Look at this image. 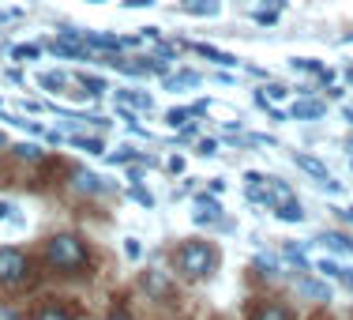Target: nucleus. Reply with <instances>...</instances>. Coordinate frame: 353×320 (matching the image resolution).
<instances>
[{"label": "nucleus", "mask_w": 353, "mask_h": 320, "mask_svg": "<svg viewBox=\"0 0 353 320\" xmlns=\"http://www.w3.org/2000/svg\"><path fill=\"white\" fill-rule=\"evenodd\" d=\"M27 272H30V260L19 249H0V283L15 286V283L27 279Z\"/></svg>", "instance_id": "nucleus-3"}, {"label": "nucleus", "mask_w": 353, "mask_h": 320, "mask_svg": "<svg viewBox=\"0 0 353 320\" xmlns=\"http://www.w3.org/2000/svg\"><path fill=\"white\" fill-rule=\"evenodd\" d=\"M339 279H342V286H346V290H353V272H350V267H342Z\"/></svg>", "instance_id": "nucleus-32"}, {"label": "nucleus", "mask_w": 353, "mask_h": 320, "mask_svg": "<svg viewBox=\"0 0 353 320\" xmlns=\"http://www.w3.org/2000/svg\"><path fill=\"white\" fill-rule=\"evenodd\" d=\"M38 83L46 91H61V87H68V75H64V72H41Z\"/></svg>", "instance_id": "nucleus-14"}, {"label": "nucleus", "mask_w": 353, "mask_h": 320, "mask_svg": "<svg viewBox=\"0 0 353 320\" xmlns=\"http://www.w3.org/2000/svg\"><path fill=\"white\" fill-rule=\"evenodd\" d=\"M68 143H72V147H79V151H87V155H102V151H105V143L102 140H98V136H68Z\"/></svg>", "instance_id": "nucleus-10"}, {"label": "nucleus", "mask_w": 353, "mask_h": 320, "mask_svg": "<svg viewBox=\"0 0 353 320\" xmlns=\"http://www.w3.org/2000/svg\"><path fill=\"white\" fill-rule=\"evenodd\" d=\"M0 109H4V106H0Z\"/></svg>", "instance_id": "nucleus-42"}, {"label": "nucleus", "mask_w": 353, "mask_h": 320, "mask_svg": "<svg viewBox=\"0 0 353 320\" xmlns=\"http://www.w3.org/2000/svg\"><path fill=\"white\" fill-rule=\"evenodd\" d=\"M256 320H293V313H290L285 305H263Z\"/></svg>", "instance_id": "nucleus-17"}, {"label": "nucleus", "mask_w": 353, "mask_h": 320, "mask_svg": "<svg viewBox=\"0 0 353 320\" xmlns=\"http://www.w3.org/2000/svg\"><path fill=\"white\" fill-rule=\"evenodd\" d=\"M83 87H87V95H102V91H105V83L98 79V75H83Z\"/></svg>", "instance_id": "nucleus-24"}, {"label": "nucleus", "mask_w": 353, "mask_h": 320, "mask_svg": "<svg viewBox=\"0 0 353 320\" xmlns=\"http://www.w3.org/2000/svg\"><path fill=\"white\" fill-rule=\"evenodd\" d=\"M327 113V102H312V98H305V102H293L290 117L293 121H316V117Z\"/></svg>", "instance_id": "nucleus-4"}, {"label": "nucleus", "mask_w": 353, "mask_h": 320, "mask_svg": "<svg viewBox=\"0 0 353 320\" xmlns=\"http://www.w3.org/2000/svg\"><path fill=\"white\" fill-rule=\"evenodd\" d=\"M132 158H139V155H136V151H132V147H121V151H117V155H109V162L117 166V162H132Z\"/></svg>", "instance_id": "nucleus-26"}, {"label": "nucleus", "mask_w": 353, "mask_h": 320, "mask_svg": "<svg viewBox=\"0 0 353 320\" xmlns=\"http://www.w3.org/2000/svg\"><path fill=\"white\" fill-rule=\"evenodd\" d=\"M38 53H41L38 46H15V49H12V57H15V61H34Z\"/></svg>", "instance_id": "nucleus-22"}, {"label": "nucleus", "mask_w": 353, "mask_h": 320, "mask_svg": "<svg viewBox=\"0 0 353 320\" xmlns=\"http://www.w3.org/2000/svg\"><path fill=\"white\" fill-rule=\"evenodd\" d=\"M199 53L207 57V61H218V64H225V68H230V64H237V57H230V53H222V49H211V46H196Z\"/></svg>", "instance_id": "nucleus-18"}, {"label": "nucleus", "mask_w": 353, "mask_h": 320, "mask_svg": "<svg viewBox=\"0 0 353 320\" xmlns=\"http://www.w3.org/2000/svg\"><path fill=\"white\" fill-rule=\"evenodd\" d=\"M165 166H170L173 173H181V170H184V158H181V155H173V158H170V162H165Z\"/></svg>", "instance_id": "nucleus-31"}, {"label": "nucleus", "mask_w": 353, "mask_h": 320, "mask_svg": "<svg viewBox=\"0 0 353 320\" xmlns=\"http://www.w3.org/2000/svg\"><path fill=\"white\" fill-rule=\"evenodd\" d=\"M199 79H203L199 72H181V75H170L165 87H170V91H176V87H199Z\"/></svg>", "instance_id": "nucleus-12"}, {"label": "nucleus", "mask_w": 353, "mask_h": 320, "mask_svg": "<svg viewBox=\"0 0 353 320\" xmlns=\"http://www.w3.org/2000/svg\"><path fill=\"white\" fill-rule=\"evenodd\" d=\"M346 75H350V83H353V68H350V72H346Z\"/></svg>", "instance_id": "nucleus-39"}, {"label": "nucleus", "mask_w": 353, "mask_h": 320, "mask_svg": "<svg viewBox=\"0 0 353 320\" xmlns=\"http://www.w3.org/2000/svg\"><path fill=\"white\" fill-rule=\"evenodd\" d=\"M263 91H267V98H274V102H279V98H285V95H290V91H285L282 83H271V87H263Z\"/></svg>", "instance_id": "nucleus-29"}, {"label": "nucleus", "mask_w": 353, "mask_h": 320, "mask_svg": "<svg viewBox=\"0 0 353 320\" xmlns=\"http://www.w3.org/2000/svg\"><path fill=\"white\" fill-rule=\"evenodd\" d=\"M312 267H316L319 275H323V279H339V275H342V264H339V260H327V256H323V260H316Z\"/></svg>", "instance_id": "nucleus-16"}, {"label": "nucleus", "mask_w": 353, "mask_h": 320, "mask_svg": "<svg viewBox=\"0 0 353 320\" xmlns=\"http://www.w3.org/2000/svg\"><path fill=\"white\" fill-rule=\"evenodd\" d=\"M196 207H199V215H196L199 226H203V223H214V218L222 215V204H218L214 196H207V192H199V196H196Z\"/></svg>", "instance_id": "nucleus-5"}, {"label": "nucleus", "mask_w": 353, "mask_h": 320, "mask_svg": "<svg viewBox=\"0 0 353 320\" xmlns=\"http://www.w3.org/2000/svg\"><path fill=\"white\" fill-rule=\"evenodd\" d=\"M132 200L143 204V207H154V196H150V192H143V189H132Z\"/></svg>", "instance_id": "nucleus-27"}, {"label": "nucleus", "mask_w": 353, "mask_h": 320, "mask_svg": "<svg viewBox=\"0 0 353 320\" xmlns=\"http://www.w3.org/2000/svg\"><path fill=\"white\" fill-rule=\"evenodd\" d=\"M350 252H353V241H350Z\"/></svg>", "instance_id": "nucleus-40"}, {"label": "nucleus", "mask_w": 353, "mask_h": 320, "mask_svg": "<svg viewBox=\"0 0 353 320\" xmlns=\"http://www.w3.org/2000/svg\"><path fill=\"white\" fill-rule=\"evenodd\" d=\"M8 218H15V204L12 200H0V223H8Z\"/></svg>", "instance_id": "nucleus-28"}, {"label": "nucleus", "mask_w": 353, "mask_h": 320, "mask_svg": "<svg viewBox=\"0 0 353 320\" xmlns=\"http://www.w3.org/2000/svg\"><path fill=\"white\" fill-rule=\"evenodd\" d=\"M290 64H293V68H297V72H316V75L323 72V64H319L316 57H293Z\"/></svg>", "instance_id": "nucleus-19"}, {"label": "nucleus", "mask_w": 353, "mask_h": 320, "mask_svg": "<svg viewBox=\"0 0 353 320\" xmlns=\"http://www.w3.org/2000/svg\"><path fill=\"white\" fill-rule=\"evenodd\" d=\"M297 294L301 298H312V301H331V286L316 283V279H297Z\"/></svg>", "instance_id": "nucleus-6"}, {"label": "nucleus", "mask_w": 353, "mask_h": 320, "mask_svg": "<svg viewBox=\"0 0 353 320\" xmlns=\"http://www.w3.org/2000/svg\"><path fill=\"white\" fill-rule=\"evenodd\" d=\"M274 215H279L282 223H305V211H301V204H297V200H290V204L274 207Z\"/></svg>", "instance_id": "nucleus-11"}, {"label": "nucleus", "mask_w": 353, "mask_h": 320, "mask_svg": "<svg viewBox=\"0 0 353 320\" xmlns=\"http://www.w3.org/2000/svg\"><path fill=\"white\" fill-rule=\"evenodd\" d=\"M342 117H346V121L353 124V109H350V106H346V109H342Z\"/></svg>", "instance_id": "nucleus-36"}, {"label": "nucleus", "mask_w": 353, "mask_h": 320, "mask_svg": "<svg viewBox=\"0 0 353 320\" xmlns=\"http://www.w3.org/2000/svg\"><path fill=\"white\" fill-rule=\"evenodd\" d=\"M293 162H297V170L312 173L316 181H327V178H331V173H327V166L319 162V158H312V155H293Z\"/></svg>", "instance_id": "nucleus-8"}, {"label": "nucleus", "mask_w": 353, "mask_h": 320, "mask_svg": "<svg viewBox=\"0 0 353 320\" xmlns=\"http://www.w3.org/2000/svg\"><path fill=\"white\" fill-rule=\"evenodd\" d=\"M113 320H128V313H124V309H113Z\"/></svg>", "instance_id": "nucleus-35"}, {"label": "nucleus", "mask_w": 353, "mask_h": 320, "mask_svg": "<svg viewBox=\"0 0 353 320\" xmlns=\"http://www.w3.org/2000/svg\"><path fill=\"white\" fill-rule=\"evenodd\" d=\"M15 158H23V162H41V147L38 143H15Z\"/></svg>", "instance_id": "nucleus-15"}, {"label": "nucleus", "mask_w": 353, "mask_h": 320, "mask_svg": "<svg viewBox=\"0 0 353 320\" xmlns=\"http://www.w3.org/2000/svg\"><path fill=\"white\" fill-rule=\"evenodd\" d=\"M350 166H353V158H350Z\"/></svg>", "instance_id": "nucleus-41"}, {"label": "nucleus", "mask_w": 353, "mask_h": 320, "mask_svg": "<svg viewBox=\"0 0 353 320\" xmlns=\"http://www.w3.org/2000/svg\"><path fill=\"white\" fill-rule=\"evenodd\" d=\"M117 102L132 106V109H143V113H150V109H154V98L143 95V91H117Z\"/></svg>", "instance_id": "nucleus-7"}, {"label": "nucleus", "mask_w": 353, "mask_h": 320, "mask_svg": "<svg viewBox=\"0 0 353 320\" xmlns=\"http://www.w3.org/2000/svg\"><path fill=\"white\" fill-rule=\"evenodd\" d=\"M75 189H79V192H102L105 185H102L98 173H75Z\"/></svg>", "instance_id": "nucleus-13"}, {"label": "nucleus", "mask_w": 353, "mask_h": 320, "mask_svg": "<svg viewBox=\"0 0 353 320\" xmlns=\"http://www.w3.org/2000/svg\"><path fill=\"white\" fill-rule=\"evenodd\" d=\"M225 189V178H211V192H222Z\"/></svg>", "instance_id": "nucleus-34"}, {"label": "nucleus", "mask_w": 353, "mask_h": 320, "mask_svg": "<svg viewBox=\"0 0 353 320\" xmlns=\"http://www.w3.org/2000/svg\"><path fill=\"white\" fill-rule=\"evenodd\" d=\"M181 12H188V15H218L222 4H218V0H181Z\"/></svg>", "instance_id": "nucleus-9"}, {"label": "nucleus", "mask_w": 353, "mask_h": 320, "mask_svg": "<svg viewBox=\"0 0 353 320\" xmlns=\"http://www.w3.org/2000/svg\"><path fill=\"white\" fill-rule=\"evenodd\" d=\"M196 155H203V158H211V155H218V140H199Z\"/></svg>", "instance_id": "nucleus-25"}, {"label": "nucleus", "mask_w": 353, "mask_h": 320, "mask_svg": "<svg viewBox=\"0 0 353 320\" xmlns=\"http://www.w3.org/2000/svg\"><path fill=\"white\" fill-rule=\"evenodd\" d=\"M34 320H72V317H68V309H61V305H46L34 313Z\"/></svg>", "instance_id": "nucleus-20"}, {"label": "nucleus", "mask_w": 353, "mask_h": 320, "mask_svg": "<svg viewBox=\"0 0 353 320\" xmlns=\"http://www.w3.org/2000/svg\"><path fill=\"white\" fill-rule=\"evenodd\" d=\"M46 256H49V264H53L57 272L75 275L83 264H87V245H83L75 234H53V238L46 241Z\"/></svg>", "instance_id": "nucleus-1"}, {"label": "nucleus", "mask_w": 353, "mask_h": 320, "mask_svg": "<svg viewBox=\"0 0 353 320\" xmlns=\"http://www.w3.org/2000/svg\"><path fill=\"white\" fill-rule=\"evenodd\" d=\"M188 117H192V109H170V113H165V124H170V129H184Z\"/></svg>", "instance_id": "nucleus-21"}, {"label": "nucleus", "mask_w": 353, "mask_h": 320, "mask_svg": "<svg viewBox=\"0 0 353 320\" xmlns=\"http://www.w3.org/2000/svg\"><path fill=\"white\" fill-rule=\"evenodd\" d=\"M90 4H105V0H90Z\"/></svg>", "instance_id": "nucleus-38"}, {"label": "nucleus", "mask_w": 353, "mask_h": 320, "mask_svg": "<svg viewBox=\"0 0 353 320\" xmlns=\"http://www.w3.org/2000/svg\"><path fill=\"white\" fill-rule=\"evenodd\" d=\"M176 272L184 279H203V275L214 272V249L207 241H184L176 249Z\"/></svg>", "instance_id": "nucleus-2"}, {"label": "nucleus", "mask_w": 353, "mask_h": 320, "mask_svg": "<svg viewBox=\"0 0 353 320\" xmlns=\"http://www.w3.org/2000/svg\"><path fill=\"white\" fill-rule=\"evenodd\" d=\"M124 256H128V260H143V245H139V238H124Z\"/></svg>", "instance_id": "nucleus-23"}, {"label": "nucleus", "mask_w": 353, "mask_h": 320, "mask_svg": "<svg viewBox=\"0 0 353 320\" xmlns=\"http://www.w3.org/2000/svg\"><path fill=\"white\" fill-rule=\"evenodd\" d=\"M274 19H279V15H274V12H267V8H263V12H256V23H263V27H271Z\"/></svg>", "instance_id": "nucleus-30"}, {"label": "nucleus", "mask_w": 353, "mask_h": 320, "mask_svg": "<svg viewBox=\"0 0 353 320\" xmlns=\"http://www.w3.org/2000/svg\"><path fill=\"white\" fill-rule=\"evenodd\" d=\"M147 4H154V0H124V8H147Z\"/></svg>", "instance_id": "nucleus-33"}, {"label": "nucleus", "mask_w": 353, "mask_h": 320, "mask_svg": "<svg viewBox=\"0 0 353 320\" xmlns=\"http://www.w3.org/2000/svg\"><path fill=\"white\" fill-rule=\"evenodd\" d=\"M346 218H350V223H353V207H346Z\"/></svg>", "instance_id": "nucleus-37"}]
</instances>
